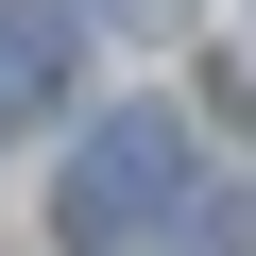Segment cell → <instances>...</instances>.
<instances>
[{
  "mask_svg": "<svg viewBox=\"0 0 256 256\" xmlns=\"http://www.w3.org/2000/svg\"><path fill=\"white\" fill-rule=\"evenodd\" d=\"M102 18H120V34H171V18H188V0H102Z\"/></svg>",
  "mask_w": 256,
  "mask_h": 256,
  "instance_id": "4",
  "label": "cell"
},
{
  "mask_svg": "<svg viewBox=\"0 0 256 256\" xmlns=\"http://www.w3.org/2000/svg\"><path fill=\"white\" fill-rule=\"evenodd\" d=\"M154 256H239V205H222V188H188V222H171Z\"/></svg>",
  "mask_w": 256,
  "mask_h": 256,
  "instance_id": "3",
  "label": "cell"
},
{
  "mask_svg": "<svg viewBox=\"0 0 256 256\" xmlns=\"http://www.w3.org/2000/svg\"><path fill=\"white\" fill-rule=\"evenodd\" d=\"M188 120L171 102H120V120H86V154H68V188H52V239L68 256H154L171 222H188Z\"/></svg>",
  "mask_w": 256,
  "mask_h": 256,
  "instance_id": "1",
  "label": "cell"
},
{
  "mask_svg": "<svg viewBox=\"0 0 256 256\" xmlns=\"http://www.w3.org/2000/svg\"><path fill=\"white\" fill-rule=\"evenodd\" d=\"M68 68H86V18L68 0H0V137H34V120L68 102Z\"/></svg>",
  "mask_w": 256,
  "mask_h": 256,
  "instance_id": "2",
  "label": "cell"
}]
</instances>
